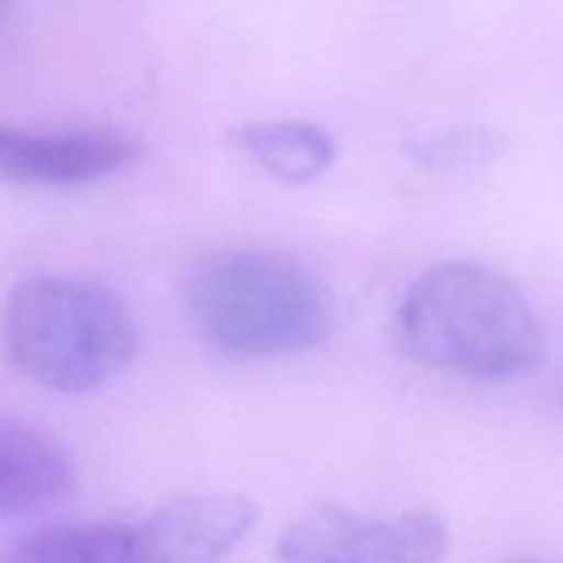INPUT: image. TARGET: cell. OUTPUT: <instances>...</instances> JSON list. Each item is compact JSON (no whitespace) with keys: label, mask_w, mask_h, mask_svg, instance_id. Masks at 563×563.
<instances>
[{"label":"cell","mask_w":563,"mask_h":563,"mask_svg":"<svg viewBox=\"0 0 563 563\" xmlns=\"http://www.w3.org/2000/svg\"><path fill=\"white\" fill-rule=\"evenodd\" d=\"M407 355L443 372L509 379L542 363L548 341L517 286L473 262H443L418 275L399 308Z\"/></svg>","instance_id":"obj_1"},{"label":"cell","mask_w":563,"mask_h":563,"mask_svg":"<svg viewBox=\"0 0 563 563\" xmlns=\"http://www.w3.org/2000/svg\"><path fill=\"white\" fill-rule=\"evenodd\" d=\"M187 308L198 333L240 361L313 350L333 324L322 280L297 258L267 251H225L198 264Z\"/></svg>","instance_id":"obj_2"},{"label":"cell","mask_w":563,"mask_h":563,"mask_svg":"<svg viewBox=\"0 0 563 563\" xmlns=\"http://www.w3.org/2000/svg\"><path fill=\"white\" fill-rule=\"evenodd\" d=\"M3 328L14 366L58 394L102 388L137 352L135 322L113 291L58 275L22 280Z\"/></svg>","instance_id":"obj_3"},{"label":"cell","mask_w":563,"mask_h":563,"mask_svg":"<svg viewBox=\"0 0 563 563\" xmlns=\"http://www.w3.org/2000/svg\"><path fill=\"white\" fill-rule=\"evenodd\" d=\"M449 528L429 511L366 517L322 506L291 522L278 539V563H440Z\"/></svg>","instance_id":"obj_4"},{"label":"cell","mask_w":563,"mask_h":563,"mask_svg":"<svg viewBox=\"0 0 563 563\" xmlns=\"http://www.w3.org/2000/svg\"><path fill=\"white\" fill-rule=\"evenodd\" d=\"M132 157L135 143L115 130L31 132L0 124V179L16 185H91Z\"/></svg>","instance_id":"obj_5"},{"label":"cell","mask_w":563,"mask_h":563,"mask_svg":"<svg viewBox=\"0 0 563 563\" xmlns=\"http://www.w3.org/2000/svg\"><path fill=\"white\" fill-rule=\"evenodd\" d=\"M242 495H196L159 506L137 522L146 563H218L256 526Z\"/></svg>","instance_id":"obj_6"},{"label":"cell","mask_w":563,"mask_h":563,"mask_svg":"<svg viewBox=\"0 0 563 563\" xmlns=\"http://www.w3.org/2000/svg\"><path fill=\"white\" fill-rule=\"evenodd\" d=\"M75 487V465L49 434L0 418V520L31 517Z\"/></svg>","instance_id":"obj_7"},{"label":"cell","mask_w":563,"mask_h":563,"mask_svg":"<svg viewBox=\"0 0 563 563\" xmlns=\"http://www.w3.org/2000/svg\"><path fill=\"white\" fill-rule=\"evenodd\" d=\"M0 563H146L137 522H66L16 539Z\"/></svg>","instance_id":"obj_8"},{"label":"cell","mask_w":563,"mask_h":563,"mask_svg":"<svg viewBox=\"0 0 563 563\" xmlns=\"http://www.w3.org/2000/svg\"><path fill=\"white\" fill-rule=\"evenodd\" d=\"M231 148L262 165L286 185H306L322 176L335 159V141L308 121H262L231 130Z\"/></svg>","instance_id":"obj_9"},{"label":"cell","mask_w":563,"mask_h":563,"mask_svg":"<svg viewBox=\"0 0 563 563\" xmlns=\"http://www.w3.org/2000/svg\"><path fill=\"white\" fill-rule=\"evenodd\" d=\"M511 563H539V561H511Z\"/></svg>","instance_id":"obj_10"}]
</instances>
